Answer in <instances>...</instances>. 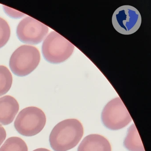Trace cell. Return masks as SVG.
<instances>
[{
    "instance_id": "obj_1",
    "label": "cell",
    "mask_w": 151,
    "mask_h": 151,
    "mask_svg": "<svg viewBox=\"0 0 151 151\" xmlns=\"http://www.w3.org/2000/svg\"><path fill=\"white\" fill-rule=\"evenodd\" d=\"M84 129L76 119H68L57 124L49 136V143L55 151H67L75 147L83 137Z\"/></svg>"
},
{
    "instance_id": "obj_2",
    "label": "cell",
    "mask_w": 151,
    "mask_h": 151,
    "mask_svg": "<svg viewBox=\"0 0 151 151\" xmlns=\"http://www.w3.org/2000/svg\"><path fill=\"white\" fill-rule=\"evenodd\" d=\"M75 46L55 31L49 33L42 45V51L46 60L58 64L68 60L72 54Z\"/></svg>"
},
{
    "instance_id": "obj_3",
    "label": "cell",
    "mask_w": 151,
    "mask_h": 151,
    "mask_svg": "<svg viewBox=\"0 0 151 151\" xmlns=\"http://www.w3.org/2000/svg\"><path fill=\"white\" fill-rule=\"evenodd\" d=\"M40 60L39 51L35 47L22 45L13 53L9 60L13 73L19 77L25 76L38 66Z\"/></svg>"
},
{
    "instance_id": "obj_4",
    "label": "cell",
    "mask_w": 151,
    "mask_h": 151,
    "mask_svg": "<svg viewBox=\"0 0 151 151\" xmlns=\"http://www.w3.org/2000/svg\"><path fill=\"white\" fill-rule=\"evenodd\" d=\"M46 122L45 113L37 107L30 106L21 110L14 125L17 131L22 136L30 137L39 133Z\"/></svg>"
},
{
    "instance_id": "obj_5",
    "label": "cell",
    "mask_w": 151,
    "mask_h": 151,
    "mask_svg": "<svg viewBox=\"0 0 151 151\" xmlns=\"http://www.w3.org/2000/svg\"><path fill=\"white\" fill-rule=\"evenodd\" d=\"M101 121L105 127L117 130L126 127L132 119L121 98H115L105 106L101 113Z\"/></svg>"
},
{
    "instance_id": "obj_6",
    "label": "cell",
    "mask_w": 151,
    "mask_h": 151,
    "mask_svg": "<svg viewBox=\"0 0 151 151\" xmlns=\"http://www.w3.org/2000/svg\"><path fill=\"white\" fill-rule=\"evenodd\" d=\"M112 24L115 29L123 35H129L137 31L141 24V15L138 10L130 6H123L113 14Z\"/></svg>"
},
{
    "instance_id": "obj_7",
    "label": "cell",
    "mask_w": 151,
    "mask_h": 151,
    "mask_svg": "<svg viewBox=\"0 0 151 151\" xmlns=\"http://www.w3.org/2000/svg\"><path fill=\"white\" fill-rule=\"evenodd\" d=\"M48 31L47 26L30 17H27L19 23L17 34L23 43L37 45L43 41Z\"/></svg>"
},
{
    "instance_id": "obj_8",
    "label": "cell",
    "mask_w": 151,
    "mask_h": 151,
    "mask_svg": "<svg viewBox=\"0 0 151 151\" xmlns=\"http://www.w3.org/2000/svg\"><path fill=\"white\" fill-rule=\"evenodd\" d=\"M19 110L17 100L10 95L0 98V123L8 125L14 121Z\"/></svg>"
},
{
    "instance_id": "obj_9",
    "label": "cell",
    "mask_w": 151,
    "mask_h": 151,
    "mask_svg": "<svg viewBox=\"0 0 151 151\" xmlns=\"http://www.w3.org/2000/svg\"><path fill=\"white\" fill-rule=\"evenodd\" d=\"M111 146L106 138L99 134L86 137L78 148V151H111Z\"/></svg>"
},
{
    "instance_id": "obj_10",
    "label": "cell",
    "mask_w": 151,
    "mask_h": 151,
    "mask_svg": "<svg viewBox=\"0 0 151 151\" xmlns=\"http://www.w3.org/2000/svg\"><path fill=\"white\" fill-rule=\"evenodd\" d=\"M124 145L129 151H145L138 132L134 123L128 129Z\"/></svg>"
},
{
    "instance_id": "obj_11",
    "label": "cell",
    "mask_w": 151,
    "mask_h": 151,
    "mask_svg": "<svg viewBox=\"0 0 151 151\" xmlns=\"http://www.w3.org/2000/svg\"><path fill=\"white\" fill-rule=\"evenodd\" d=\"M0 151H28V148L23 139L13 137L6 140L0 148Z\"/></svg>"
},
{
    "instance_id": "obj_12",
    "label": "cell",
    "mask_w": 151,
    "mask_h": 151,
    "mask_svg": "<svg viewBox=\"0 0 151 151\" xmlns=\"http://www.w3.org/2000/svg\"><path fill=\"white\" fill-rule=\"evenodd\" d=\"M13 76L9 70L4 66H0V96L6 94L11 88Z\"/></svg>"
},
{
    "instance_id": "obj_13",
    "label": "cell",
    "mask_w": 151,
    "mask_h": 151,
    "mask_svg": "<svg viewBox=\"0 0 151 151\" xmlns=\"http://www.w3.org/2000/svg\"><path fill=\"white\" fill-rule=\"evenodd\" d=\"M10 27L6 20L0 17V48L8 42L10 37Z\"/></svg>"
},
{
    "instance_id": "obj_14",
    "label": "cell",
    "mask_w": 151,
    "mask_h": 151,
    "mask_svg": "<svg viewBox=\"0 0 151 151\" xmlns=\"http://www.w3.org/2000/svg\"><path fill=\"white\" fill-rule=\"evenodd\" d=\"M5 12L6 13L7 15L11 17H14V18H20V17L24 16V14L20 13L19 12L16 11L14 9H11L7 7L4 6Z\"/></svg>"
},
{
    "instance_id": "obj_15",
    "label": "cell",
    "mask_w": 151,
    "mask_h": 151,
    "mask_svg": "<svg viewBox=\"0 0 151 151\" xmlns=\"http://www.w3.org/2000/svg\"><path fill=\"white\" fill-rule=\"evenodd\" d=\"M6 137V130L1 124H0V146L2 145Z\"/></svg>"
},
{
    "instance_id": "obj_16",
    "label": "cell",
    "mask_w": 151,
    "mask_h": 151,
    "mask_svg": "<svg viewBox=\"0 0 151 151\" xmlns=\"http://www.w3.org/2000/svg\"><path fill=\"white\" fill-rule=\"evenodd\" d=\"M32 151H51L50 150H48V149H46V148H37V149H35V150H33Z\"/></svg>"
}]
</instances>
